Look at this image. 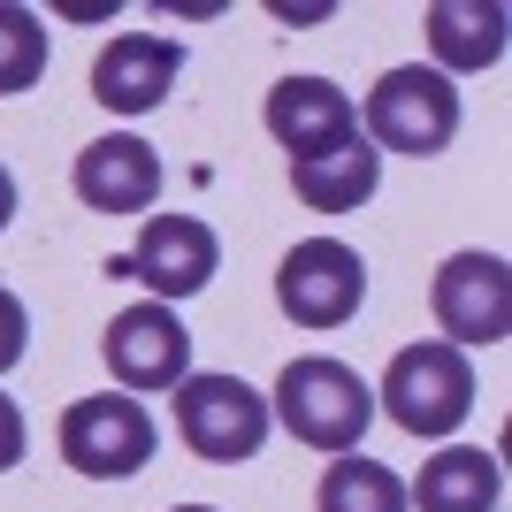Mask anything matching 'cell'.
I'll list each match as a JSON object with an SVG mask.
<instances>
[{
    "instance_id": "6da1fadb",
    "label": "cell",
    "mask_w": 512,
    "mask_h": 512,
    "mask_svg": "<svg viewBox=\"0 0 512 512\" xmlns=\"http://www.w3.org/2000/svg\"><path fill=\"white\" fill-rule=\"evenodd\" d=\"M268 421H283L306 451H360L367 421H375V390L352 375L329 352H306L276 375V398H268Z\"/></svg>"
},
{
    "instance_id": "7a4b0ae2",
    "label": "cell",
    "mask_w": 512,
    "mask_h": 512,
    "mask_svg": "<svg viewBox=\"0 0 512 512\" xmlns=\"http://www.w3.org/2000/svg\"><path fill=\"white\" fill-rule=\"evenodd\" d=\"M360 138L375 153H406V161H428L459 138V85L436 77V69L406 62V69H383L375 92L360 107Z\"/></svg>"
},
{
    "instance_id": "3957f363",
    "label": "cell",
    "mask_w": 512,
    "mask_h": 512,
    "mask_svg": "<svg viewBox=\"0 0 512 512\" xmlns=\"http://www.w3.org/2000/svg\"><path fill=\"white\" fill-rule=\"evenodd\" d=\"M375 406L406 428V436H451V428L474 413V360L444 337H421L383 367Z\"/></svg>"
},
{
    "instance_id": "277c9868",
    "label": "cell",
    "mask_w": 512,
    "mask_h": 512,
    "mask_svg": "<svg viewBox=\"0 0 512 512\" xmlns=\"http://www.w3.org/2000/svg\"><path fill=\"white\" fill-rule=\"evenodd\" d=\"M176 436L207 467H245L268 444V398L237 375H184L176 383Z\"/></svg>"
},
{
    "instance_id": "5b68a950",
    "label": "cell",
    "mask_w": 512,
    "mask_h": 512,
    "mask_svg": "<svg viewBox=\"0 0 512 512\" xmlns=\"http://www.w3.org/2000/svg\"><path fill=\"white\" fill-rule=\"evenodd\" d=\"M153 451H161V428L130 390H100V398H77L62 413V459L85 482H130Z\"/></svg>"
},
{
    "instance_id": "8992f818",
    "label": "cell",
    "mask_w": 512,
    "mask_h": 512,
    "mask_svg": "<svg viewBox=\"0 0 512 512\" xmlns=\"http://www.w3.org/2000/svg\"><path fill=\"white\" fill-rule=\"evenodd\" d=\"M367 299V260L344 237H299L276 268V306L299 329H344Z\"/></svg>"
},
{
    "instance_id": "52a82bcc",
    "label": "cell",
    "mask_w": 512,
    "mask_h": 512,
    "mask_svg": "<svg viewBox=\"0 0 512 512\" xmlns=\"http://www.w3.org/2000/svg\"><path fill=\"white\" fill-rule=\"evenodd\" d=\"M428 306H436V329L459 352H482V344H505L512 329V268L497 253H451L428 283Z\"/></svg>"
},
{
    "instance_id": "ba28073f",
    "label": "cell",
    "mask_w": 512,
    "mask_h": 512,
    "mask_svg": "<svg viewBox=\"0 0 512 512\" xmlns=\"http://www.w3.org/2000/svg\"><path fill=\"white\" fill-rule=\"evenodd\" d=\"M100 360H107V375L123 390H176L192 375V329H184L176 306L138 299V306H123V314L107 321Z\"/></svg>"
},
{
    "instance_id": "9c48e42d",
    "label": "cell",
    "mask_w": 512,
    "mask_h": 512,
    "mask_svg": "<svg viewBox=\"0 0 512 512\" xmlns=\"http://www.w3.org/2000/svg\"><path fill=\"white\" fill-rule=\"evenodd\" d=\"M123 268L146 283L161 306H176V299H192V291L214 283V268H222V237H214L199 214H146V230H138V245H130Z\"/></svg>"
},
{
    "instance_id": "30bf717a",
    "label": "cell",
    "mask_w": 512,
    "mask_h": 512,
    "mask_svg": "<svg viewBox=\"0 0 512 512\" xmlns=\"http://www.w3.org/2000/svg\"><path fill=\"white\" fill-rule=\"evenodd\" d=\"M184 77V46L169 31H115L92 62V100L107 115H153Z\"/></svg>"
},
{
    "instance_id": "8fae6325",
    "label": "cell",
    "mask_w": 512,
    "mask_h": 512,
    "mask_svg": "<svg viewBox=\"0 0 512 512\" xmlns=\"http://www.w3.org/2000/svg\"><path fill=\"white\" fill-rule=\"evenodd\" d=\"M260 123H268V138H276L291 161H314V153L360 138V107H352L344 85H329V77H283V85L268 92V107H260Z\"/></svg>"
},
{
    "instance_id": "7c38bea8",
    "label": "cell",
    "mask_w": 512,
    "mask_h": 512,
    "mask_svg": "<svg viewBox=\"0 0 512 512\" xmlns=\"http://www.w3.org/2000/svg\"><path fill=\"white\" fill-rule=\"evenodd\" d=\"M77 199L92 214H146L161 199V153L138 138V130H107L77 153V169H69Z\"/></svg>"
},
{
    "instance_id": "4fadbf2b",
    "label": "cell",
    "mask_w": 512,
    "mask_h": 512,
    "mask_svg": "<svg viewBox=\"0 0 512 512\" xmlns=\"http://www.w3.org/2000/svg\"><path fill=\"white\" fill-rule=\"evenodd\" d=\"M428 54H436V77H482V69L505 62V8L497 0H436L421 16Z\"/></svg>"
},
{
    "instance_id": "5bb4252c",
    "label": "cell",
    "mask_w": 512,
    "mask_h": 512,
    "mask_svg": "<svg viewBox=\"0 0 512 512\" xmlns=\"http://www.w3.org/2000/svg\"><path fill=\"white\" fill-rule=\"evenodd\" d=\"M497 497H505V467H497V451L474 444H444L406 482V505L421 512H497Z\"/></svg>"
},
{
    "instance_id": "9a60e30c",
    "label": "cell",
    "mask_w": 512,
    "mask_h": 512,
    "mask_svg": "<svg viewBox=\"0 0 512 512\" xmlns=\"http://www.w3.org/2000/svg\"><path fill=\"white\" fill-rule=\"evenodd\" d=\"M383 184V153L367 146V138H344V146L314 153V161H291V192L306 199L314 214H352L375 199Z\"/></svg>"
},
{
    "instance_id": "2e32d148",
    "label": "cell",
    "mask_w": 512,
    "mask_h": 512,
    "mask_svg": "<svg viewBox=\"0 0 512 512\" xmlns=\"http://www.w3.org/2000/svg\"><path fill=\"white\" fill-rule=\"evenodd\" d=\"M314 512H406V482H398L383 459L337 451L329 474H321V490H314Z\"/></svg>"
},
{
    "instance_id": "e0dca14e",
    "label": "cell",
    "mask_w": 512,
    "mask_h": 512,
    "mask_svg": "<svg viewBox=\"0 0 512 512\" xmlns=\"http://www.w3.org/2000/svg\"><path fill=\"white\" fill-rule=\"evenodd\" d=\"M39 77H46V23L16 0H0V100L31 92Z\"/></svg>"
},
{
    "instance_id": "ac0fdd59",
    "label": "cell",
    "mask_w": 512,
    "mask_h": 512,
    "mask_svg": "<svg viewBox=\"0 0 512 512\" xmlns=\"http://www.w3.org/2000/svg\"><path fill=\"white\" fill-rule=\"evenodd\" d=\"M23 344H31V314H23L16 291H0V375L23 360Z\"/></svg>"
},
{
    "instance_id": "d6986e66",
    "label": "cell",
    "mask_w": 512,
    "mask_h": 512,
    "mask_svg": "<svg viewBox=\"0 0 512 512\" xmlns=\"http://www.w3.org/2000/svg\"><path fill=\"white\" fill-rule=\"evenodd\" d=\"M23 444H31V428H23V406H16V398H0V474L23 459Z\"/></svg>"
},
{
    "instance_id": "ffe728a7",
    "label": "cell",
    "mask_w": 512,
    "mask_h": 512,
    "mask_svg": "<svg viewBox=\"0 0 512 512\" xmlns=\"http://www.w3.org/2000/svg\"><path fill=\"white\" fill-rule=\"evenodd\" d=\"M8 222H16V176L0 169V230H8Z\"/></svg>"
},
{
    "instance_id": "44dd1931",
    "label": "cell",
    "mask_w": 512,
    "mask_h": 512,
    "mask_svg": "<svg viewBox=\"0 0 512 512\" xmlns=\"http://www.w3.org/2000/svg\"><path fill=\"white\" fill-rule=\"evenodd\" d=\"M169 512H214V505H169Z\"/></svg>"
}]
</instances>
